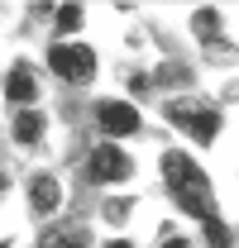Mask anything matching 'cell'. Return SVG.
Instances as JSON below:
<instances>
[{
  "instance_id": "6da1fadb",
  "label": "cell",
  "mask_w": 239,
  "mask_h": 248,
  "mask_svg": "<svg viewBox=\"0 0 239 248\" xmlns=\"http://www.w3.org/2000/svg\"><path fill=\"white\" fill-rule=\"evenodd\" d=\"M163 182H168V191L177 196V205L187 210V215H196V219H210V215H215L206 172H201L187 153H168V157H163Z\"/></svg>"
},
{
  "instance_id": "7a4b0ae2",
  "label": "cell",
  "mask_w": 239,
  "mask_h": 248,
  "mask_svg": "<svg viewBox=\"0 0 239 248\" xmlns=\"http://www.w3.org/2000/svg\"><path fill=\"white\" fill-rule=\"evenodd\" d=\"M48 67L58 72L62 81H72V86H91V77H96V53H91L86 43H53V48H48Z\"/></svg>"
},
{
  "instance_id": "3957f363",
  "label": "cell",
  "mask_w": 239,
  "mask_h": 248,
  "mask_svg": "<svg viewBox=\"0 0 239 248\" xmlns=\"http://www.w3.org/2000/svg\"><path fill=\"white\" fill-rule=\"evenodd\" d=\"M168 115H172V124H182L187 134H196L201 143H210V139L220 134V110H210L201 100H172Z\"/></svg>"
},
{
  "instance_id": "277c9868",
  "label": "cell",
  "mask_w": 239,
  "mask_h": 248,
  "mask_svg": "<svg viewBox=\"0 0 239 248\" xmlns=\"http://www.w3.org/2000/svg\"><path fill=\"white\" fill-rule=\"evenodd\" d=\"M129 172H134V162H129V153L115 148V143H101V148L91 153V162H86V177L101 182V186H105V182H124Z\"/></svg>"
},
{
  "instance_id": "5b68a950",
  "label": "cell",
  "mask_w": 239,
  "mask_h": 248,
  "mask_svg": "<svg viewBox=\"0 0 239 248\" xmlns=\"http://www.w3.org/2000/svg\"><path fill=\"white\" fill-rule=\"evenodd\" d=\"M96 120H101V129L105 134H139V110L134 105H124V100H105L101 110H96Z\"/></svg>"
},
{
  "instance_id": "8992f818",
  "label": "cell",
  "mask_w": 239,
  "mask_h": 248,
  "mask_svg": "<svg viewBox=\"0 0 239 248\" xmlns=\"http://www.w3.org/2000/svg\"><path fill=\"white\" fill-rule=\"evenodd\" d=\"M58 201H62V186L53 182L48 172H38L34 186H29V205L38 210V215H53V210H58Z\"/></svg>"
},
{
  "instance_id": "52a82bcc",
  "label": "cell",
  "mask_w": 239,
  "mask_h": 248,
  "mask_svg": "<svg viewBox=\"0 0 239 248\" xmlns=\"http://www.w3.org/2000/svg\"><path fill=\"white\" fill-rule=\"evenodd\" d=\"M5 95H10V100H19V105H29L34 95H38V77H34L29 62H19V67L10 72V81H5Z\"/></svg>"
},
{
  "instance_id": "ba28073f",
  "label": "cell",
  "mask_w": 239,
  "mask_h": 248,
  "mask_svg": "<svg viewBox=\"0 0 239 248\" xmlns=\"http://www.w3.org/2000/svg\"><path fill=\"white\" fill-rule=\"evenodd\" d=\"M10 129H15V139H19V143H38L48 124H43V115H38V110H19V115H15V124H10Z\"/></svg>"
},
{
  "instance_id": "9c48e42d",
  "label": "cell",
  "mask_w": 239,
  "mask_h": 248,
  "mask_svg": "<svg viewBox=\"0 0 239 248\" xmlns=\"http://www.w3.org/2000/svg\"><path fill=\"white\" fill-rule=\"evenodd\" d=\"M38 248H86V229H48Z\"/></svg>"
},
{
  "instance_id": "30bf717a",
  "label": "cell",
  "mask_w": 239,
  "mask_h": 248,
  "mask_svg": "<svg viewBox=\"0 0 239 248\" xmlns=\"http://www.w3.org/2000/svg\"><path fill=\"white\" fill-rule=\"evenodd\" d=\"M82 19H86V10H82V5H62L53 24H58V33H62V38H72V33L82 29Z\"/></svg>"
},
{
  "instance_id": "8fae6325",
  "label": "cell",
  "mask_w": 239,
  "mask_h": 248,
  "mask_svg": "<svg viewBox=\"0 0 239 248\" xmlns=\"http://www.w3.org/2000/svg\"><path fill=\"white\" fill-rule=\"evenodd\" d=\"M191 24H196V33H201V38H215V29H220V15H215V10H210V5H201V10H196V15H191Z\"/></svg>"
},
{
  "instance_id": "7c38bea8",
  "label": "cell",
  "mask_w": 239,
  "mask_h": 248,
  "mask_svg": "<svg viewBox=\"0 0 239 248\" xmlns=\"http://www.w3.org/2000/svg\"><path fill=\"white\" fill-rule=\"evenodd\" d=\"M201 224H206V244H210V248H230V244H235V239H230V229H225V224H220L215 215H210V219H201Z\"/></svg>"
},
{
  "instance_id": "4fadbf2b",
  "label": "cell",
  "mask_w": 239,
  "mask_h": 248,
  "mask_svg": "<svg viewBox=\"0 0 239 248\" xmlns=\"http://www.w3.org/2000/svg\"><path fill=\"white\" fill-rule=\"evenodd\" d=\"M129 210H134V201H105V219H110V224H124Z\"/></svg>"
},
{
  "instance_id": "5bb4252c",
  "label": "cell",
  "mask_w": 239,
  "mask_h": 248,
  "mask_svg": "<svg viewBox=\"0 0 239 248\" xmlns=\"http://www.w3.org/2000/svg\"><path fill=\"white\" fill-rule=\"evenodd\" d=\"M206 53H210V62H235V43H220V38H210Z\"/></svg>"
},
{
  "instance_id": "9a60e30c",
  "label": "cell",
  "mask_w": 239,
  "mask_h": 248,
  "mask_svg": "<svg viewBox=\"0 0 239 248\" xmlns=\"http://www.w3.org/2000/svg\"><path fill=\"white\" fill-rule=\"evenodd\" d=\"M163 248H191V239H168Z\"/></svg>"
},
{
  "instance_id": "2e32d148",
  "label": "cell",
  "mask_w": 239,
  "mask_h": 248,
  "mask_svg": "<svg viewBox=\"0 0 239 248\" xmlns=\"http://www.w3.org/2000/svg\"><path fill=\"white\" fill-rule=\"evenodd\" d=\"M110 248H134V244H129V239H115V244H110Z\"/></svg>"
},
{
  "instance_id": "e0dca14e",
  "label": "cell",
  "mask_w": 239,
  "mask_h": 248,
  "mask_svg": "<svg viewBox=\"0 0 239 248\" xmlns=\"http://www.w3.org/2000/svg\"><path fill=\"white\" fill-rule=\"evenodd\" d=\"M5 186H10V177H5V172H0V196H5Z\"/></svg>"
}]
</instances>
